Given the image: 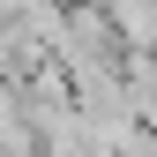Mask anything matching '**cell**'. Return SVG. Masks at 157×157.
<instances>
[{
	"label": "cell",
	"instance_id": "cell-1",
	"mask_svg": "<svg viewBox=\"0 0 157 157\" xmlns=\"http://www.w3.org/2000/svg\"><path fill=\"white\" fill-rule=\"evenodd\" d=\"M30 8V0H0V23H15V15H23Z\"/></svg>",
	"mask_w": 157,
	"mask_h": 157
},
{
	"label": "cell",
	"instance_id": "cell-2",
	"mask_svg": "<svg viewBox=\"0 0 157 157\" xmlns=\"http://www.w3.org/2000/svg\"><path fill=\"white\" fill-rule=\"evenodd\" d=\"M0 60H8V23H0Z\"/></svg>",
	"mask_w": 157,
	"mask_h": 157
}]
</instances>
